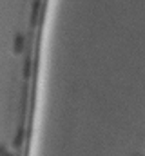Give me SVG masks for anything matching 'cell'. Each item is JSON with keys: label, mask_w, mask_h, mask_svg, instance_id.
I'll return each instance as SVG.
<instances>
[{"label": "cell", "mask_w": 145, "mask_h": 156, "mask_svg": "<svg viewBox=\"0 0 145 156\" xmlns=\"http://www.w3.org/2000/svg\"><path fill=\"white\" fill-rule=\"evenodd\" d=\"M38 9H40V4H38V2H35V4H33V13H31V20H33V24L36 22V15H38Z\"/></svg>", "instance_id": "3"}, {"label": "cell", "mask_w": 145, "mask_h": 156, "mask_svg": "<svg viewBox=\"0 0 145 156\" xmlns=\"http://www.w3.org/2000/svg\"><path fill=\"white\" fill-rule=\"evenodd\" d=\"M22 142H24V131H22V129H18L16 136L13 138V147H16V149H18V147L22 145Z\"/></svg>", "instance_id": "2"}, {"label": "cell", "mask_w": 145, "mask_h": 156, "mask_svg": "<svg viewBox=\"0 0 145 156\" xmlns=\"http://www.w3.org/2000/svg\"><path fill=\"white\" fill-rule=\"evenodd\" d=\"M0 156H13V154H11V153H9L4 145H0Z\"/></svg>", "instance_id": "5"}, {"label": "cell", "mask_w": 145, "mask_h": 156, "mask_svg": "<svg viewBox=\"0 0 145 156\" xmlns=\"http://www.w3.org/2000/svg\"><path fill=\"white\" fill-rule=\"evenodd\" d=\"M24 51V35H15V40H13V53L15 55H20Z\"/></svg>", "instance_id": "1"}, {"label": "cell", "mask_w": 145, "mask_h": 156, "mask_svg": "<svg viewBox=\"0 0 145 156\" xmlns=\"http://www.w3.org/2000/svg\"><path fill=\"white\" fill-rule=\"evenodd\" d=\"M29 71H31V62L27 58L26 60V66H24V78H29Z\"/></svg>", "instance_id": "4"}]
</instances>
